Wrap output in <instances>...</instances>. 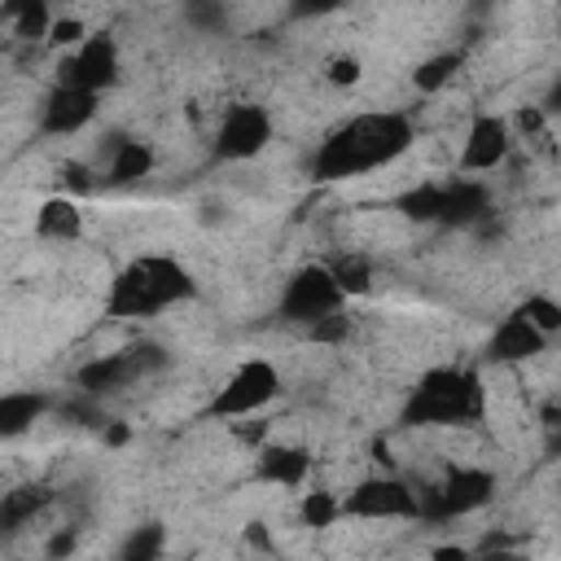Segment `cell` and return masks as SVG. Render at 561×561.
<instances>
[{"instance_id": "obj_1", "label": "cell", "mask_w": 561, "mask_h": 561, "mask_svg": "<svg viewBox=\"0 0 561 561\" xmlns=\"http://www.w3.org/2000/svg\"><path fill=\"white\" fill-rule=\"evenodd\" d=\"M416 140V127L408 114L399 110H368V114H355L346 118L342 127H333L316 158H311V175L316 180H351V175H364L373 167H386L394 158H403Z\"/></svg>"}, {"instance_id": "obj_2", "label": "cell", "mask_w": 561, "mask_h": 561, "mask_svg": "<svg viewBox=\"0 0 561 561\" xmlns=\"http://www.w3.org/2000/svg\"><path fill=\"white\" fill-rule=\"evenodd\" d=\"M184 298H193V276L171 254H140L114 276L105 311L114 320H145Z\"/></svg>"}, {"instance_id": "obj_3", "label": "cell", "mask_w": 561, "mask_h": 561, "mask_svg": "<svg viewBox=\"0 0 561 561\" xmlns=\"http://www.w3.org/2000/svg\"><path fill=\"white\" fill-rule=\"evenodd\" d=\"M482 408H486L482 377L456 364H438V368H425L421 381L412 386L403 403V421L408 425H469L482 416Z\"/></svg>"}, {"instance_id": "obj_4", "label": "cell", "mask_w": 561, "mask_h": 561, "mask_svg": "<svg viewBox=\"0 0 561 561\" xmlns=\"http://www.w3.org/2000/svg\"><path fill=\"white\" fill-rule=\"evenodd\" d=\"M276 394H280V368L263 355H250L219 381L206 412L215 421H245V416H259Z\"/></svg>"}, {"instance_id": "obj_5", "label": "cell", "mask_w": 561, "mask_h": 561, "mask_svg": "<svg viewBox=\"0 0 561 561\" xmlns=\"http://www.w3.org/2000/svg\"><path fill=\"white\" fill-rule=\"evenodd\" d=\"M342 508L355 522H416L421 491L399 473H368L346 491Z\"/></svg>"}, {"instance_id": "obj_6", "label": "cell", "mask_w": 561, "mask_h": 561, "mask_svg": "<svg viewBox=\"0 0 561 561\" xmlns=\"http://www.w3.org/2000/svg\"><path fill=\"white\" fill-rule=\"evenodd\" d=\"M272 136H276V127H272V114L263 105L232 101V105H224V114L215 123L210 149L219 162H250L272 145Z\"/></svg>"}, {"instance_id": "obj_7", "label": "cell", "mask_w": 561, "mask_h": 561, "mask_svg": "<svg viewBox=\"0 0 561 561\" xmlns=\"http://www.w3.org/2000/svg\"><path fill=\"white\" fill-rule=\"evenodd\" d=\"M342 302H346V294L337 289L329 263H302V267L285 280V294H280V320H285V324H302V329H311L316 320L342 311Z\"/></svg>"}, {"instance_id": "obj_8", "label": "cell", "mask_w": 561, "mask_h": 561, "mask_svg": "<svg viewBox=\"0 0 561 561\" xmlns=\"http://www.w3.org/2000/svg\"><path fill=\"white\" fill-rule=\"evenodd\" d=\"M495 495V478L482 465H451L425 495H421V517H469L486 508Z\"/></svg>"}, {"instance_id": "obj_9", "label": "cell", "mask_w": 561, "mask_h": 561, "mask_svg": "<svg viewBox=\"0 0 561 561\" xmlns=\"http://www.w3.org/2000/svg\"><path fill=\"white\" fill-rule=\"evenodd\" d=\"M118 44H114V35H105V31H96L83 48H75V53H66V57H57V88H83V92H105V88H114L118 83Z\"/></svg>"}, {"instance_id": "obj_10", "label": "cell", "mask_w": 561, "mask_h": 561, "mask_svg": "<svg viewBox=\"0 0 561 561\" xmlns=\"http://www.w3.org/2000/svg\"><path fill=\"white\" fill-rule=\"evenodd\" d=\"M513 127L504 114H473L465 127V145H460V171L465 175H486L500 171L513 153Z\"/></svg>"}, {"instance_id": "obj_11", "label": "cell", "mask_w": 561, "mask_h": 561, "mask_svg": "<svg viewBox=\"0 0 561 561\" xmlns=\"http://www.w3.org/2000/svg\"><path fill=\"white\" fill-rule=\"evenodd\" d=\"M101 110V96L96 92H83V88H48V96L39 101V131L44 136H75L83 131Z\"/></svg>"}, {"instance_id": "obj_12", "label": "cell", "mask_w": 561, "mask_h": 561, "mask_svg": "<svg viewBox=\"0 0 561 561\" xmlns=\"http://www.w3.org/2000/svg\"><path fill=\"white\" fill-rule=\"evenodd\" d=\"M311 451L302 447V443H263L259 451H254V478L259 482H267V486H280V491H294V486H307V478H311Z\"/></svg>"}, {"instance_id": "obj_13", "label": "cell", "mask_w": 561, "mask_h": 561, "mask_svg": "<svg viewBox=\"0 0 561 561\" xmlns=\"http://www.w3.org/2000/svg\"><path fill=\"white\" fill-rule=\"evenodd\" d=\"M543 346H548V337H543V333H539L522 311H508V316L491 329V337H486V359H491V364L513 368V364L535 359Z\"/></svg>"}, {"instance_id": "obj_14", "label": "cell", "mask_w": 561, "mask_h": 561, "mask_svg": "<svg viewBox=\"0 0 561 561\" xmlns=\"http://www.w3.org/2000/svg\"><path fill=\"white\" fill-rule=\"evenodd\" d=\"M153 167H158V153H153L149 140H140V136H118V140L110 145V153H105L101 180H105L110 188H127V184H140L145 175H153Z\"/></svg>"}, {"instance_id": "obj_15", "label": "cell", "mask_w": 561, "mask_h": 561, "mask_svg": "<svg viewBox=\"0 0 561 561\" xmlns=\"http://www.w3.org/2000/svg\"><path fill=\"white\" fill-rule=\"evenodd\" d=\"M0 18H4L9 39L22 44V48L48 44V31H53V22H57V13H53L44 0H9V4L0 9Z\"/></svg>"}, {"instance_id": "obj_16", "label": "cell", "mask_w": 561, "mask_h": 561, "mask_svg": "<svg viewBox=\"0 0 561 561\" xmlns=\"http://www.w3.org/2000/svg\"><path fill=\"white\" fill-rule=\"evenodd\" d=\"M35 237L39 241H61V245L79 241L83 237V210H79V202L66 197V193L44 197L35 206Z\"/></svg>"}, {"instance_id": "obj_17", "label": "cell", "mask_w": 561, "mask_h": 561, "mask_svg": "<svg viewBox=\"0 0 561 561\" xmlns=\"http://www.w3.org/2000/svg\"><path fill=\"white\" fill-rule=\"evenodd\" d=\"M48 412V394L44 390H4L0 394V434L4 438H22L26 430H35V421Z\"/></svg>"}, {"instance_id": "obj_18", "label": "cell", "mask_w": 561, "mask_h": 561, "mask_svg": "<svg viewBox=\"0 0 561 561\" xmlns=\"http://www.w3.org/2000/svg\"><path fill=\"white\" fill-rule=\"evenodd\" d=\"M443 206H447V184H434V180H421L412 184L403 197H399V219L408 224H443Z\"/></svg>"}, {"instance_id": "obj_19", "label": "cell", "mask_w": 561, "mask_h": 561, "mask_svg": "<svg viewBox=\"0 0 561 561\" xmlns=\"http://www.w3.org/2000/svg\"><path fill=\"white\" fill-rule=\"evenodd\" d=\"M342 513L346 508H342L337 491H329V486H307L298 495V526H307V530H333Z\"/></svg>"}, {"instance_id": "obj_20", "label": "cell", "mask_w": 561, "mask_h": 561, "mask_svg": "<svg viewBox=\"0 0 561 561\" xmlns=\"http://www.w3.org/2000/svg\"><path fill=\"white\" fill-rule=\"evenodd\" d=\"M456 75H460V53H434V57H421V61H416L412 88L425 92V96H434V92H443Z\"/></svg>"}, {"instance_id": "obj_21", "label": "cell", "mask_w": 561, "mask_h": 561, "mask_svg": "<svg viewBox=\"0 0 561 561\" xmlns=\"http://www.w3.org/2000/svg\"><path fill=\"white\" fill-rule=\"evenodd\" d=\"M329 272H333V280H337V289L346 294V298H364L368 289H373V263L364 259V254H337L333 263H329Z\"/></svg>"}, {"instance_id": "obj_22", "label": "cell", "mask_w": 561, "mask_h": 561, "mask_svg": "<svg viewBox=\"0 0 561 561\" xmlns=\"http://www.w3.org/2000/svg\"><path fill=\"white\" fill-rule=\"evenodd\" d=\"M44 504H48V495H44L39 486H13V491H4V504H0L4 530H22Z\"/></svg>"}, {"instance_id": "obj_23", "label": "cell", "mask_w": 561, "mask_h": 561, "mask_svg": "<svg viewBox=\"0 0 561 561\" xmlns=\"http://www.w3.org/2000/svg\"><path fill=\"white\" fill-rule=\"evenodd\" d=\"M162 548H167V530L158 522H145L136 526L127 539H123V561H162Z\"/></svg>"}, {"instance_id": "obj_24", "label": "cell", "mask_w": 561, "mask_h": 561, "mask_svg": "<svg viewBox=\"0 0 561 561\" xmlns=\"http://www.w3.org/2000/svg\"><path fill=\"white\" fill-rule=\"evenodd\" d=\"M92 35H96V31L83 22V13H57V22H53V31H48V48L66 57V53L83 48Z\"/></svg>"}, {"instance_id": "obj_25", "label": "cell", "mask_w": 561, "mask_h": 561, "mask_svg": "<svg viewBox=\"0 0 561 561\" xmlns=\"http://www.w3.org/2000/svg\"><path fill=\"white\" fill-rule=\"evenodd\" d=\"M517 311H522L543 337L561 333V298H552V294H526V298L517 302Z\"/></svg>"}, {"instance_id": "obj_26", "label": "cell", "mask_w": 561, "mask_h": 561, "mask_svg": "<svg viewBox=\"0 0 561 561\" xmlns=\"http://www.w3.org/2000/svg\"><path fill=\"white\" fill-rule=\"evenodd\" d=\"M57 184H61V193H66V197H75V202H79V197L96 193V184H101V180H96V171H92L88 162L70 158V162H61V167H57Z\"/></svg>"}, {"instance_id": "obj_27", "label": "cell", "mask_w": 561, "mask_h": 561, "mask_svg": "<svg viewBox=\"0 0 561 561\" xmlns=\"http://www.w3.org/2000/svg\"><path fill=\"white\" fill-rule=\"evenodd\" d=\"M359 79H364V61L355 53H337V57L324 61V83L329 88H355Z\"/></svg>"}, {"instance_id": "obj_28", "label": "cell", "mask_w": 561, "mask_h": 561, "mask_svg": "<svg viewBox=\"0 0 561 561\" xmlns=\"http://www.w3.org/2000/svg\"><path fill=\"white\" fill-rule=\"evenodd\" d=\"M307 337H311L316 346H342V342L351 337V316H342V311H333V316H324V320H316V324L307 329Z\"/></svg>"}, {"instance_id": "obj_29", "label": "cell", "mask_w": 561, "mask_h": 561, "mask_svg": "<svg viewBox=\"0 0 561 561\" xmlns=\"http://www.w3.org/2000/svg\"><path fill=\"white\" fill-rule=\"evenodd\" d=\"M75 548H79V530L75 526H57L48 535V543H44V561H66Z\"/></svg>"}, {"instance_id": "obj_30", "label": "cell", "mask_w": 561, "mask_h": 561, "mask_svg": "<svg viewBox=\"0 0 561 561\" xmlns=\"http://www.w3.org/2000/svg\"><path fill=\"white\" fill-rule=\"evenodd\" d=\"M430 561H473V548L469 543H438V548H430Z\"/></svg>"}, {"instance_id": "obj_31", "label": "cell", "mask_w": 561, "mask_h": 561, "mask_svg": "<svg viewBox=\"0 0 561 561\" xmlns=\"http://www.w3.org/2000/svg\"><path fill=\"white\" fill-rule=\"evenodd\" d=\"M101 438H105V447H123L131 438V425L127 421H105L101 425Z\"/></svg>"}, {"instance_id": "obj_32", "label": "cell", "mask_w": 561, "mask_h": 561, "mask_svg": "<svg viewBox=\"0 0 561 561\" xmlns=\"http://www.w3.org/2000/svg\"><path fill=\"white\" fill-rule=\"evenodd\" d=\"M245 543H250V548H263V552H267V548H272V530H267L263 522H245Z\"/></svg>"}, {"instance_id": "obj_33", "label": "cell", "mask_w": 561, "mask_h": 561, "mask_svg": "<svg viewBox=\"0 0 561 561\" xmlns=\"http://www.w3.org/2000/svg\"><path fill=\"white\" fill-rule=\"evenodd\" d=\"M473 561H526L522 552H513V548H500V543H486L482 552H473Z\"/></svg>"}, {"instance_id": "obj_34", "label": "cell", "mask_w": 561, "mask_h": 561, "mask_svg": "<svg viewBox=\"0 0 561 561\" xmlns=\"http://www.w3.org/2000/svg\"><path fill=\"white\" fill-rule=\"evenodd\" d=\"M543 110H548V118H552V114H561V75L548 83V101H543Z\"/></svg>"}, {"instance_id": "obj_35", "label": "cell", "mask_w": 561, "mask_h": 561, "mask_svg": "<svg viewBox=\"0 0 561 561\" xmlns=\"http://www.w3.org/2000/svg\"><path fill=\"white\" fill-rule=\"evenodd\" d=\"M557 403H561V399H557ZM552 434H557V443H561V421H557V430H552Z\"/></svg>"}, {"instance_id": "obj_36", "label": "cell", "mask_w": 561, "mask_h": 561, "mask_svg": "<svg viewBox=\"0 0 561 561\" xmlns=\"http://www.w3.org/2000/svg\"><path fill=\"white\" fill-rule=\"evenodd\" d=\"M118 561H123V557H118Z\"/></svg>"}]
</instances>
